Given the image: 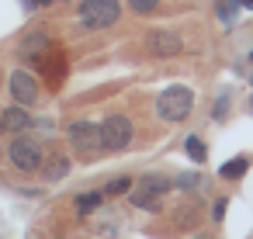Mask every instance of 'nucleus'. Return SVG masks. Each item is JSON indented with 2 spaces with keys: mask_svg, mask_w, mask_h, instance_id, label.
Segmentation results:
<instances>
[{
  "mask_svg": "<svg viewBox=\"0 0 253 239\" xmlns=\"http://www.w3.org/2000/svg\"><path fill=\"white\" fill-rule=\"evenodd\" d=\"M173 218H177V225H180V229H191V225H194V218H198V208H180Z\"/></svg>",
  "mask_w": 253,
  "mask_h": 239,
  "instance_id": "nucleus-16",
  "label": "nucleus"
},
{
  "mask_svg": "<svg viewBox=\"0 0 253 239\" xmlns=\"http://www.w3.org/2000/svg\"><path fill=\"white\" fill-rule=\"evenodd\" d=\"M184 146H187V156H191L194 163H205V142H201L198 135H191V139H187Z\"/></svg>",
  "mask_w": 253,
  "mask_h": 239,
  "instance_id": "nucleus-13",
  "label": "nucleus"
},
{
  "mask_svg": "<svg viewBox=\"0 0 253 239\" xmlns=\"http://www.w3.org/2000/svg\"><path fill=\"white\" fill-rule=\"evenodd\" d=\"M173 187V180L170 177H160V173H149V177H142L135 187H132V204L135 208H149V211H156L160 208V201H163V194Z\"/></svg>",
  "mask_w": 253,
  "mask_h": 239,
  "instance_id": "nucleus-3",
  "label": "nucleus"
},
{
  "mask_svg": "<svg viewBox=\"0 0 253 239\" xmlns=\"http://www.w3.org/2000/svg\"><path fill=\"white\" fill-rule=\"evenodd\" d=\"M0 121H4V132H18V135L32 128V115H28L21 104L7 108V111H0Z\"/></svg>",
  "mask_w": 253,
  "mask_h": 239,
  "instance_id": "nucleus-9",
  "label": "nucleus"
},
{
  "mask_svg": "<svg viewBox=\"0 0 253 239\" xmlns=\"http://www.w3.org/2000/svg\"><path fill=\"white\" fill-rule=\"evenodd\" d=\"M101 201H104V194H101V191L80 194V198H77V211H80V215H90V211H94V208H97Z\"/></svg>",
  "mask_w": 253,
  "mask_h": 239,
  "instance_id": "nucleus-12",
  "label": "nucleus"
},
{
  "mask_svg": "<svg viewBox=\"0 0 253 239\" xmlns=\"http://www.w3.org/2000/svg\"><path fill=\"white\" fill-rule=\"evenodd\" d=\"M7 156H11V163H14L21 173H35V170L42 166V159H45L39 139H32V135H18V139L7 146Z\"/></svg>",
  "mask_w": 253,
  "mask_h": 239,
  "instance_id": "nucleus-4",
  "label": "nucleus"
},
{
  "mask_svg": "<svg viewBox=\"0 0 253 239\" xmlns=\"http://www.w3.org/2000/svg\"><path fill=\"white\" fill-rule=\"evenodd\" d=\"M146 45H149V52L153 56H160V59H170V56H177L180 49H184V42H180V35H173V32H149V39H146Z\"/></svg>",
  "mask_w": 253,
  "mask_h": 239,
  "instance_id": "nucleus-8",
  "label": "nucleus"
},
{
  "mask_svg": "<svg viewBox=\"0 0 253 239\" xmlns=\"http://www.w3.org/2000/svg\"><path fill=\"white\" fill-rule=\"evenodd\" d=\"M28 4H49V0H28Z\"/></svg>",
  "mask_w": 253,
  "mask_h": 239,
  "instance_id": "nucleus-22",
  "label": "nucleus"
},
{
  "mask_svg": "<svg viewBox=\"0 0 253 239\" xmlns=\"http://www.w3.org/2000/svg\"><path fill=\"white\" fill-rule=\"evenodd\" d=\"M70 146L80 153V156H97V153H104V142H101V125H94V121H73L70 125Z\"/></svg>",
  "mask_w": 253,
  "mask_h": 239,
  "instance_id": "nucleus-5",
  "label": "nucleus"
},
{
  "mask_svg": "<svg viewBox=\"0 0 253 239\" xmlns=\"http://www.w3.org/2000/svg\"><path fill=\"white\" fill-rule=\"evenodd\" d=\"M125 191H132V180H128V177H118V180H111L101 194H108V198H111V194H125Z\"/></svg>",
  "mask_w": 253,
  "mask_h": 239,
  "instance_id": "nucleus-14",
  "label": "nucleus"
},
{
  "mask_svg": "<svg viewBox=\"0 0 253 239\" xmlns=\"http://www.w3.org/2000/svg\"><path fill=\"white\" fill-rule=\"evenodd\" d=\"M128 7H132L135 14H149V11L160 7V0H128Z\"/></svg>",
  "mask_w": 253,
  "mask_h": 239,
  "instance_id": "nucleus-17",
  "label": "nucleus"
},
{
  "mask_svg": "<svg viewBox=\"0 0 253 239\" xmlns=\"http://www.w3.org/2000/svg\"><path fill=\"white\" fill-rule=\"evenodd\" d=\"M194 239H211V236H194Z\"/></svg>",
  "mask_w": 253,
  "mask_h": 239,
  "instance_id": "nucleus-23",
  "label": "nucleus"
},
{
  "mask_svg": "<svg viewBox=\"0 0 253 239\" xmlns=\"http://www.w3.org/2000/svg\"><path fill=\"white\" fill-rule=\"evenodd\" d=\"M122 14V4L118 0H84L80 4V25L90 28V32H101V28H111Z\"/></svg>",
  "mask_w": 253,
  "mask_h": 239,
  "instance_id": "nucleus-2",
  "label": "nucleus"
},
{
  "mask_svg": "<svg viewBox=\"0 0 253 239\" xmlns=\"http://www.w3.org/2000/svg\"><path fill=\"white\" fill-rule=\"evenodd\" d=\"M66 170H70V163H66V159H63V156H56V159H52V163H49V177H63V173H66Z\"/></svg>",
  "mask_w": 253,
  "mask_h": 239,
  "instance_id": "nucleus-18",
  "label": "nucleus"
},
{
  "mask_svg": "<svg viewBox=\"0 0 253 239\" xmlns=\"http://www.w3.org/2000/svg\"><path fill=\"white\" fill-rule=\"evenodd\" d=\"M0 132H4V121H0Z\"/></svg>",
  "mask_w": 253,
  "mask_h": 239,
  "instance_id": "nucleus-24",
  "label": "nucleus"
},
{
  "mask_svg": "<svg viewBox=\"0 0 253 239\" xmlns=\"http://www.w3.org/2000/svg\"><path fill=\"white\" fill-rule=\"evenodd\" d=\"M239 4H243L246 11H253V0H239Z\"/></svg>",
  "mask_w": 253,
  "mask_h": 239,
  "instance_id": "nucleus-21",
  "label": "nucleus"
},
{
  "mask_svg": "<svg viewBox=\"0 0 253 239\" xmlns=\"http://www.w3.org/2000/svg\"><path fill=\"white\" fill-rule=\"evenodd\" d=\"M177 187H201V177H198V173H184V177L177 180Z\"/></svg>",
  "mask_w": 253,
  "mask_h": 239,
  "instance_id": "nucleus-19",
  "label": "nucleus"
},
{
  "mask_svg": "<svg viewBox=\"0 0 253 239\" xmlns=\"http://www.w3.org/2000/svg\"><path fill=\"white\" fill-rule=\"evenodd\" d=\"M101 142H104L108 153H122L132 142V121L125 115H108L101 121Z\"/></svg>",
  "mask_w": 253,
  "mask_h": 239,
  "instance_id": "nucleus-6",
  "label": "nucleus"
},
{
  "mask_svg": "<svg viewBox=\"0 0 253 239\" xmlns=\"http://www.w3.org/2000/svg\"><path fill=\"white\" fill-rule=\"evenodd\" d=\"M45 49H49V39H45L42 32H35V35H28V39H25V45H21V52H25L28 59H39V56H42Z\"/></svg>",
  "mask_w": 253,
  "mask_h": 239,
  "instance_id": "nucleus-10",
  "label": "nucleus"
},
{
  "mask_svg": "<svg viewBox=\"0 0 253 239\" xmlns=\"http://www.w3.org/2000/svg\"><path fill=\"white\" fill-rule=\"evenodd\" d=\"M236 7H239V0H218V18L229 25V21L236 18Z\"/></svg>",
  "mask_w": 253,
  "mask_h": 239,
  "instance_id": "nucleus-15",
  "label": "nucleus"
},
{
  "mask_svg": "<svg viewBox=\"0 0 253 239\" xmlns=\"http://www.w3.org/2000/svg\"><path fill=\"white\" fill-rule=\"evenodd\" d=\"M246 166H250V159H246V156H236V159H229V163L222 166V177H225V180H239V177L246 173Z\"/></svg>",
  "mask_w": 253,
  "mask_h": 239,
  "instance_id": "nucleus-11",
  "label": "nucleus"
},
{
  "mask_svg": "<svg viewBox=\"0 0 253 239\" xmlns=\"http://www.w3.org/2000/svg\"><path fill=\"white\" fill-rule=\"evenodd\" d=\"M191 108H194V94H191L187 87H180V83L167 87V90L156 97V115H160L163 121H184V118L191 115Z\"/></svg>",
  "mask_w": 253,
  "mask_h": 239,
  "instance_id": "nucleus-1",
  "label": "nucleus"
},
{
  "mask_svg": "<svg viewBox=\"0 0 253 239\" xmlns=\"http://www.w3.org/2000/svg\"><path fill=\"white\" fill-rule=\"evenodd\" d=\"M211 215H215V222H222V215H225V201H218V204H215V211H211Z\"/></svg>",
  "mask_w": 253,
  "mask_h": 239,
  "instance_id": "nucleus-20",
  "label": "nucleus"
},
{
  "mask_svg": "<svg viewBox=\"0 0 253 239\" xmlns=\"http://www.w3.org/2000/svg\"><path fill=\"white\" fill-rule=\"evenodd\" d=\"M11 97H14V104L32 108L39 101V80L32 73H25V70H14L11 73Z\"/></svg>",
  "mask_w": 253,
  "mask_h": 239,
  "instance_id": "nucleus-7",
  "label": "nucleus"
}]
</instances>
